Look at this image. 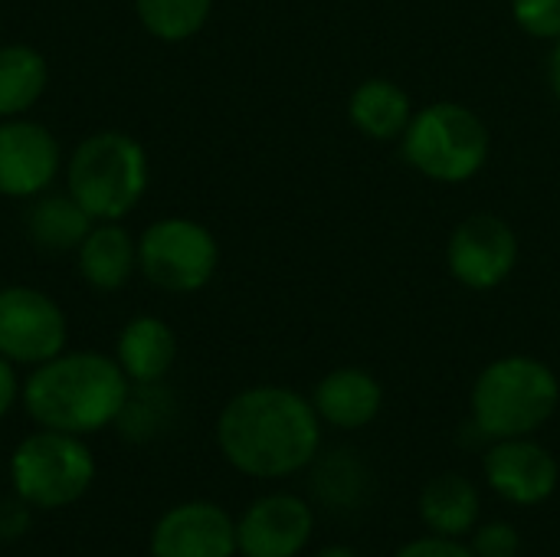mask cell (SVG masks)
I'll use <instances>...</instances> for the list:
<instances>
[{
  "label": "cell",
  "instance_id": "1",
  "mask_svg": "<svg viewBox=\"0 0 560 557\" xmlns=\"http://www.w3.org/2000/svg\"><path fill=\"white\" fill-rule=\"evenodd\" d=\"M322 427L312 397L282 384H256L223 404L217 450L240 476L279 483L315 463L322 453Z\"/></svg>",
  "mask_w": 560,
  "mask_h": 557
},
{
  "label": "cell",
  "instance_id": "2",
  "mask_svg": "<svg viewBox=\"0 0 560 557\" xmlns=\"http://www.w3.org/2000/svg\"><path fill=\"white\" fill-rule=\"evenodd\" d=\"M131 394V381L115 358L98 351H62L23 381V410L43 430L89 437L115 427Z\"/></svg>",
  "mask_w": 560,
  "mask_h": 557
},
{
  "label": "cell",
  "instance_id": "3",
  "mask_svg": "<svg viewBox=\"0 0 560 557\" xmlns=\"http://www.w3.org/2000/svg\"><path fill=\"white\" fill-rule=\"evenodd\" d=\"M558 407V374L532 355H502L489 361L469 391V423L489 443L535 437Z\"/></svg>",
  "mask_w": 560,
  "mask_h": 557
},
{
  "label": "cell",
  "instance_id": "4",
  "mask_svg": "<svg viewBox=\"0 0 560 557\" xmlns=\"http://www.w3.org/2000/svg\"><path fill=\"white\" fill-rule=\"evenodd\" d=\"M151 164L144 144L118 128L82 138L66 158V190L95 220H125L144 197Z\"/></svg>",
  "mask_w": 560,
  "mask_h": 557
},
{
  "label": "cell",
  "instance_id": "5",
  "mask_svg": "<svg viewBox=\"0 0 560 557\" xmlns=\"http://www.w3.org/2000/svg\"><path fill=\"white\" fill-rule=\"evenodd\" d=\"M492 135L482 115L463 102H430L413 112L400 154L433 184H466L489 161Z\"/></svg>",
  "mask_w": 560,
  "mask_h": 557
},
{
  "label": "cell",
  "instance_id": "6",
  "mask_svg": "<svg viewBox=\"0 0 560 557\" xmlns=\"http://www.w3.org/2000/svg\"><path fill=\"white\" fill-rule=\"evenodd\" d=\"M95 483V456L82 437L36 430L23 437L10 456V486L26 509H66Z\"/></svg>",
  "mask_w": 560,
  "mask_h": 557
},
{
  "label": "cell",
  "instance_id": "7",
  "mask_svg": "<svg viewBox=\"0 0 560 557\" xmlns=\"http://www.w3.org/2000/svg\"><path fill=\"white\" fill-rule=\"evenodd\" d=\"M220 269L217 236L190 217H161L138 236V272L167 295H194Z\"/></svg>",
  "mask_w": 560,
  "mask_h": 557
},
{
  "label": "cell",
  "instance_id": "8",
  "mask_svg": "<svg viewBox=\"0 0 560 557\" xmlns=\"http://www.w3.org/2000/svg\"><path fill=\"white\" fill-rule=\"evenodd\" d=\"M69 322L56 299L36 286L0 289V355L16 368H36L66 351Z\"/></svg>",
  "mask_w": 560,
  "mask_h": 557
},
{
  "label": "cell",
  "instance_id": "9",
  "mask_svg": "<svg viewBox=\"0 0 560 557\" xmlns=\"http://www.w3.org/2000/svg\"><path fill=\"white\" fill-rule=\"evenodd\" d=\"M450 276L469 292L499 289L518 266V236L499 213H469L446 243Z\"/></svg>",
  "mask_w": 560,
  "mask_h": 557
},
{
  "label": "cell",
  "instance_id": "10",
  "mask_svg": "<svg viewBox=\"0 0 560 557\" xmlns=\"http://www.w3.org/2000/svg\"><path fill=\"white\" fill-rule=\"evenodd\" d=\"M66 167L56 135L26 115L0 118V197L33 200Z\"/></svg>",
  "mask_w": 560,
  "mask_h": 557
},
{
  "label": "cell",
  "instance_id": "11",
  "mask_svg": "<svg viewBox=\"0 0 560 557\" xmlns=\"http://www.w3.org/2000/svg\"><path fill=\"white\" fill-rule=\"evenodd\" d=\"M482 479L502 502L535 509L558 492L560 463L532 437L492 440L482 456Z\"/></svg>",
  "mask_w": 560,
  "mask_h": 557
},
{
  "label": "cell",
  "instance_id": "12",
  "mask_svg": "<svg viewBox=\"0 0 560 557\" xmlns=\"http://www.w3.org/2000/svg\"><path fill=\"white\" fill-rule=\"evenodd\" d=\"M315 535V509L295 492H266L236 519L240 557H299Z\"/></svg>",
  "mask_w": 560,
  "mask_h": 557
},
{
  "label": "cell",
  "instance_id": "13",
  "mask_svg": "<svg viewBox=\"0 0 560 557\" xmlns=\"http://www.w3.org/2000/svg\"><path fill=\"white\" fill-rule=\"evenodd\" d=\"M151 557H236V519L207 499L171 506L151 529Z\"/></svg>",
  "mask_w": 560,
  "mask_h": 557
},
{
  "label": "cell",
  "instance_id": "14",
  "mask_svg": "<svg viewBox=\"0 0 560 557\" xmlns=\"http://www.w3.org/2000/svg\"><path fill=\"white\" fill-rule=\"evenodd\" d=\"M312 407L325 427L354 433L381 417L384 384L368 368H335L315 384Z\"/></svg>",
  "mask_w": 560,
  "mask_h": 557
},
{
  "label": "cell",
  "instance_id": "15",
  "mask_svg": "<svg viewBox=\"0 0 560 557\" xmlns=\"http://www.w3.org/2000/svg\"><path fill=\"white\" fill-rule=\"evenodd\" d=\"M75 269L95 292H118L138 272V240L121 227V220L92 223L75 250Z\"/></svg>",
  "mask_w": 560,
  "mask_h": 557
},
{
  "label": "cell",
  "instance_id": "16",
  "mask_svg": "<svg viewBox=\"0 0 560 557\" xmlns=\"http://www.w3.org/2000/svg\"><path fill=\"white\" fill-rule=\"evenodd\" d=\"M115 361L131 384H158L177 361V335L164 318L135 315L118 332Z\"/></svg>",
  "mask_w": 560,
  "mask_h": 557
},
{
  "label": "cell",
  "instance_id": "17",
  "mask_svg": "<svg viewBox=\"0 0 560 557\" xmlns=\"http://www.w3.org/2000/svg\"><path fill=\"white\" fill-rule=\"evenodd\" d=\"M417 512L427 532L446 535V538H466L479 525L482 496L472 479L459 473H440L420 489Z\"/></svg>",
  "mask_w": 560,
  "mask_h": 557
},
{
  "label": "cell",
  "instance_id": "18",
  "mask_svg": "<svg viewBox=\"0 0 560 557\" xmlns=\"http://www.w3.org/2000/svg\"><path fill=\"white\" fill-rule=\"evenodd\" d=\"M348 118L371 141H397V138H404V131L413 118V102L400 82L371 76V79L358 82V89L351 92Z\"/></svg>",
  "mask_w": 560,
  "mask_h": 557
},
{
  "label": "cell",
  "instance_id": "19",
  "mask_svg": "<svg viewBox=\"0 0 560 557\" xmlns=\"http://www.w3.org/2000/svg\"><path fill=\"white\" fill-rule=\"evenodd\" d=\"M92 217L79 207V200L66 190H43L39 197L30 200L26 213H23V230L30 236V243L43 253L62 256V253H75L79 243L85 240V233L92 230Z\"/></svg>",
  "mask_w": 560,
  "mask_h": 557
},
{
  "label": "cell",
  "instance_id": "20",
  "mask_svg": "<svg viewBox=\"0 0 560 557\" xmlns=\"http://www.w3.org/2000/svg\"><path fill=\"white\" fill-rule=\"evenodd\" d=\"M49 85V62L36 46H0V118L26 115Z\"/></svg>",
  "mask_w": 560,
  "mask_h": 557
},
{
  "label": "cell",
  "instance_id": "21",
  "mask_svg": "<svg viewBox=\"0 0 560 557\" xmlns=\"http://www.w3.org/2000/svg\"><path fill=\"white\" fill-rule=\"evenodd\" d=\"M312 469V492L318 502H325L335 512H354L368 499V466L354 450H325L315 456Z\"/></svg>",
  "mask_w": 560,
  "mask_h": 557
},
{
  "label": "cell",
  "instance_id": "22",
  "mask_svg": "<svg viewBox=\"0 0 560 557\" xmlns=\"http://www.w3.org/2000/svg\"><path fill=\"white\" fill-rule=\"evenodd\" d=\"M135 13L148 36L161 43H184L207 26L213 0H135Z\"/></svg>",
  "mask_w": 560,
  "mask_h": 557
},
{
  "label": "cell",
  "instance_id": "23",
  "mask_svg": "<svg viewBox=\"0 0 560 557\" xmlns=\"http://www.w3.org/2000/svg\"><path fill=\"white\" fill-rule=\"evenodd\" d=\"M174 417V397L164 387V381L158 384H131L128 404L118 417V430L125 433V440H151L158 437Z\"/></svg>",
  "mask_w": 560,
  "mask_h": 557
},
{
  "label": "cell",
  "instance_id": "24",
  "mask_svg": "<svg viewBox=\"0 0 560 557\" xmlns=\"http://www.w3.org/2000/svg\"><path fill=\"white\" fill-rule=\"evenodd\" d=\"M512 16L535 39H560V0H512Z\"/></svg>",
  "mask_w": 560,
  "mask_h": 557
},
{
  "label": "cell",
  "instance_id": "25",
  "mask_svg": "<svg viewBox=\"0 0 560 557\" xmlns=\"http://www.w3.org/2000/svg\"><path fill=\"white\" fill-rule=\"evenodd\" d=\"M469 548L476 557H518L522 535L512 522H479L469 535Z\"/></svg>",
  "mask_w": 560,
  "mask_h": 557
},
{
  "label": "cell",
  "instance_id": "26",
  "mask_svg": "<svg viewBox=\"0 0 560 557\" xmlns=\"http://www.w3.org/2000/svg\"><path fill=\"white\" fill-rule=\"evenodd\" d=\"M394 557H476V555H472L469 542H463V538H446V535H433V532H427L423 538L407 542V545H404V548H400Z\"/></svg>",
  "mask_w": 560,
  "mask_h": 557
},
{
  "label": "cell",
  "instance_id": "27",
  "mask_svg": "<svg viewBox=\"0 0 560 557\" xmlns=\"http://www.w3.org/2000/svg\"><path fill=\"white\" fill-rule=\"evenodd\" d=\"M20 394H23V381L16 374V364L0 355V420L16 407Z\"/></svg>",
  "mask_w": 560,
  "mask_h": 557
},
{
  "label": "cell",
  "instance_id": "28",
  "mask_svg": "<svg viewBox=\"0 0 560 557\" xmlns=\"http://www.w3.org/2000/svg\"><path fill=\"white\" fill-rule=\"evenodd\" d=\"M548 79H551V92L558 95V102H560V39H555V49H551V62H548Z\"/></svg>",
  "mask_w": 560,
  "mask_h": 557
},
{
  "label": "cell",
  "instance_id": "29",
  "mask_svg": "<svg viewBox=\"0 0 560 557\" xmlns=\"http://www.w3.org/2000/svg\"><path fill=\"white\" fill-rule=\"evenodd\" d=\"M315 557H361L358 552H351L348 545H328L322 552H315Z\"/></svg>",
  "mask_w": 560,
  "mask_h": 557
}]
</instances>
